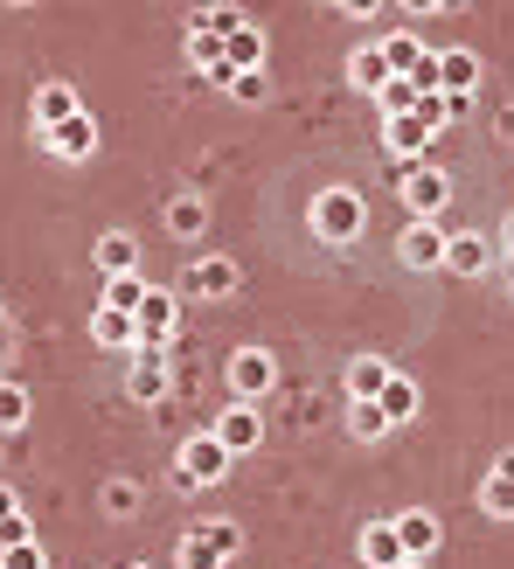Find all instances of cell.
Masks as SVG:
<instances>
[{"label": "cell", "mask_w": 514, "mask_h": 569, "mask_svg": "<svg viewBox=\"0 0 514 569\" xmlns=\"http://www.w3.org/2000/svg\"><path fill=\"white\" fill-rule=\"evenodd\" d=\"M362 222H368V202L355 188H320L313 194V237L320 243H355Z\"/></svg>", "instance_id": "cell-1"}, {"label": "cell", "mask_w": 514, "mask_h": 569, "mask_svg": "<svg viewBox=\"0 0 514 569\" xmlns=\"http://www.w3.org/2000/svg\"><path fill=\"white\" fill-rule=\"evenodd\" d=\"M396 194H404L411 222H438V209L452 202V174H445V167H432V160H411L404 181H396Z\"/></svg>", "instance_id": "cell-2"}, {"label": "cell", "mask_w": 514, "mask_h": 569, "mask_svg": "<svg viewBox=\"0 0 514 569\" xmlns=\"http://www.w3.org/2000/svg\"><path fill=\"white\" fill-rule=\"evenodd\" d=\"M230 466H237V459L202 431V438H188V445H181V459H175V487H188V493H195V487H216V479H230Z\"/></svg>", "instance_id": "cell-3"}, {"label": "cell", "mask_w": 514, "mask_h": 569, "mask_svg": "<svg viewBox=\"0 0 514 569\" xmlns=\"http://www.w3.org/2000/svg\"><path fill=\"white\" fill-rule=\"evenodd\" d=\"M175 327H181V306H175V292H160V284H147V299H139V312H132V333H139V348H175Z\"/></svg>", "instance_id": "cell-4"}, {"label": "cell", "mask_w": 514, "mask_h": 569, "mask_svg": "<svg viewBox=\"0 0 514 569\" xmlns=\"http://www.w3.org/2000/svg\"><path fill=\"white\" fill-rule=\"evenodd\" d=\"M230 389H237V403H265L278 389V361L265 348H237L230 355Z\"/></svg>", "instance_id": "cell-5"}, {"label": "cell", "mask_w": 514, "mask_h": 569, "mask_svg": "<svg viewBox=\"0 0 514 569\" xmlns=\"http://www.w3.org/2000/svg\"><path fill=\"white\" fill-rule=\"evenodd\" d=\"M389 535H396V549H404V562H432L438 556V542H445V528H438V515H389Z\"/></svg>", "instance_id": "cell-6"}, {"label": "cell", "mask_w": 514, "mask_h": 569, "mask_svg": "<svg viewBox=\"0 0 514 569\" xmlns=\"http://www.w3.org/2000/svg\"><path fill=\"white\" fill-rule=\"evenodd\" d=\"M237 284H244L237 258H195V264L181 271V292H195V299H230Z\"/></svg>", "instance_id": "cell-7"}, {"label": "cell", "mask_w": 514, "mask_h": 569, "mask_svg": "<svg viewBox=\"0 0 514 569\" xmlns=\"http://www.w3.org/2000/svg\"><path fill=\"white\" fill-rule=\"evenodd\" d=\"M230 459H244V451H257V438H265V417H257V403H230L216 417V431H209Z\"/></svg>", "instance_id": "cell-8"}, {"label": "cell", "mask_w": 514, "mask_h": 569, "mask_svg": "<svg viewBox=\"0 0 514 569\" xmlns=\"http://www.w3.org/2000/svg\"><path fill=\"white\" fill-rule=\"evenodd\" d=\"M445 258V230L438 222H404V237H396V264L404 271H438Z\"/></svg>", "instance_id": "cell-9"}, {"label": "cell", "mask_w": 514, "mask_h": 569, "mask_svg": "<svg viewBox=\"0 0 514 569\" xmlns=\"http://www.w3.org/2000/svg\"><path fill=\"white\" fill-rule=\"evenodd\" d=\"M132 355H139L132 376H126L132 403H167V389H175V376H167V348H132Z\"/></svg>", "instance_id": "cell-10"}, {"label": "cell", "mask_w": 514, "mask_h": 569, "mask_svg": "<svg viewBox=\"0 0 514 569\" xmlns=\"http://www.w3.org/2000/svg\"><path fill=\"white\" fill-rule=\"evenodd\" d=\"M494 258H501V237H445V271H459V278H480V271H494Z\"/></svg>", "instance_id": "cell-11"}, {"label": "cell", "mask_w": 514, "mask_h": 569, "mask_svg": "<svg viewBox=\"0 0 514 569\" xmlns=\"http://www.w3.org/2000/svg\"><path fill=\"white\" fill-rule=\"evenodd\" d=\"M42 147L56 160H91L98 153V119H91V111H77V119H63L56 132H42Z\"/></svg>", "instance_id": "cell-12"}, {"label": "cell", "mask_w": 514, "mask_h": 569, "mask_svg": "<svg viewBox=\"0 0 514 569\" xmlns=\"http://www.w3.org/2000/svg\"><path fill=\"white\" fill-rule=\"evenodd\" d=\"M77 111H83V98L70 91V83H42V91L28 98V126H36V132H56L63 119H77Z\"/></svg>", "instance_id": "cell-13"}, {"label": "cell", "mask_w": 514, "mask_h": 569, "mask_svg": "<svg viewBox=\"0 0 514 569\" xmlns=\"http://www.w3.org/2000/svg\"><path fill=\"white\" fill-rule=\"evenodd\" d=\"M432 139H438V132L424 126L417 111H404V119H383V147L404 160V167H411V160H424V147H432Z\"/></svg>", "instance_id": "cell-14"}, {"label": "cell", "mask_w": 514, "mask_h": 569, "mask_svg": "<svg viewBox=\"0 0 514 569\" xmlns=\"http://www.w3.org/2000/svg\"><path fill=\"white\" fill-rule=\"evenodd\" d=\"M438 91L445 98H473L480 91V56L473 49H438Z\"/></svg>", "instance_id": "cell-15"}, {"label": "cell", "mask_w": 514, "mask_h": 569, "mask_svg": "<svg viewBox=\"0 0 514 569\" xmlns=\"http://www.w3.org/2000/svg\"><path fill=\"white\" fill-rule=\"evenodd\" d=\"M98 271L105 278H132L139 271V237L132 230H105L98 237Z\"/></svg>", "instance_id": "cell-16"}, {"label": "cell", "mask_w": 514, "mask_h": 569, "mask_svg": "<svg viewBox=\"0 0 514 569\" xmlns=\"http://www.w3.org/2000/svg\"><path fill=\"white\" fill-rule=\"evenodd\" d=\"M396 376V368L383 361V355H355L348 361V396H355V403H376V389Z\"/></svg>", "instance_id": "cell-17"}, {"label": "cell", "mask_w": 514, "mask_h": 569, "mask_svg": "<svg viewBox=\"0 0 514 569\" xmlns=\"http://www.w3.org/2000/svg\"><path fill=\"white\" fill-rule=\"evenodd\" d=\"M376 410L389 417V431H396V423H411V417H417V382H411V376H389V382L376 389Z\"/></svg>", "instance_id": "cell-18"}, {"label": "cell", "mask_w": 514, "mask_h": 569, "mask_svg": "<svg viewBox=\"0 0 514 569\" xmlns=\"http://www.w3.org/2000/svg\"><path fill=\"white\" fill-rule=\"evenodd\" d=\"M480 515H487V521H507L514 515V472L507 466H494L487 479H480Z\"/></svg>", "instance_id": "cell-19"}, {"label": "cell", "mask_w": 514, "mask_h": 569, "mask_svg": "<svg viewBox=\"0 0 514 569\" xmlns=\"http://www.w3.org/2000/svg\"><path fill=\"white\" fill-rule=\"evenodd\" d=\"M355 549H362V562H368V569H396V562H404V549H396V535H389V521H368Z\"/></svg>", "instance_id": "cell-20"}, {"label": "cell", "mask_w": 514, "mask_h": 569, "mask_svg": "<svg viewBox=\"0 0 514 569\" xmlns=\"http://www.w3.org/2000/svg\"><path fill=\"white\" fill-rule=\"evenodd\" d=\"M167 230H175V237H202L209 230V202H202V194H175V202H167Z\"/></svg>", "instance_id": "cell-21"}, {"label": "cell", "mask_w": 514, "mask_h": 569, "mask_svg": "<svg viewBox=\"0 0 514 569\" xmlns=\"http://www.w3.org/2000/svg\"><path fill=\"white\" fill-rule=\"evenodd\" d=\"M223 63H230V70H257V63H265V28H237V36L230 42H223Z\"/></svg>", "instance_id": "cell-22"}, {"label": "cell", "mask_w": 514, "mask_h": 569, "mask_svg": "<svg viewBox=\"0 0 514 569\" xmlns=\"http://www.w3.org/2000/svg\"><path fill=\"white\" fill-rule=\"evenodd\" d=\"M91 340H98V348H139V333H132V320H126V312H91Z\"/></svg>", "instance_id": "cell-23"}, {"label": "cell", "mask_w": 514, "mask_h": 569, "mask_svg": "<svg viewBox=\"0 0 514 569\" xmlns=\"http://www.w3.org/2000/svg\"><path fill=\"white\" fill-rule=\"evenodd\" d=\"M188 28H209V36H223V42H230L237 28H250V14L237 8V0H216V8H202V14H195Z\"/></svg>", "instance_id": "cell-24"}, {"label": "cell", "mask_w": 514, "mask_h": 569, "mask_svg": "<svg viewBox=\"0 0 514 569\" xmlns=\"http://www.w3.org/2000/svg\"><path fill=\"white\" fill-rule=\"evenodd\" d=\"M348 438H355V445H383V438H389V417H383L376 403H348Z\"/></svg>", "instance_id": "cell-25"}, {"label": "cell", "mask_w": 514, "mask_h": 569, "mask_svg": "<svg viewBox=\"0 0 514 569\" xmlns=\"http://www.w3.org/2000/svg\"><path fill=\"white\" fill-rule=\"evenodd\" d=\"M348 77H355V91H368V98H376L383 83H389V70H383V49H355V56H348Z\"/></svg>", "instance_id": "cell-26"}, {"label": "cell", "mask_w": 514, "mask_h": 569, "mask_svg": "<svg viewBox=\"0 0 514 569\" xmlns=\"http://www.w3.org/2000/svg\"><path fill=\"white\" fill-rule=\"evenodd\" d=\"M175 569H223V556L209 549V535H202V528H188L181 542H175Z\"/></svg>", "instance_id": "cell-27"}, {"label": "cell", "mask_w": 514, "mask_h": 569, "mask_svg": "<svg viewBox=\"0 0 514 569\" xmlns=\"http://www.w3.org/2000/svg\"><path fill=\"white\" fill-rule=\"evenodd\" d=\"M139 299H147V278H105V312H126V320H132V312H139Z\"/></svg>", "instance_id": "cell-28"}, {"label": "cell", "mask_w": 514, "mask_h": 569, "mask_svg": "<svg viewBox=\"0 0 514 569\" xmlns=\"http://www.w3.org/2000/svg\"><path fill=\"white\" fill-rule=\"evenodd\" d=\"M28 410H36V403H28V389L21 382H0V431H28Z\"/></svg>", "instance_id": "cell-29"}, {"label": "cell", "mask_w": 514, "mask_h": 569, "mask_svg": "<svg viewBox=\"0 0 514 569\" xmlns=\"http://www.w3.org/2000/svg\"><path fill=\"white\" fill-rule=\"evenodd\" d=\"M188 63H202V77L223 70V36H209V28H188Z\"/></svg>", "instance_id": "cell-30"}, {"label": "cell", "mask_w": 514, "mask_h": 569, "mask_svg": "<svg viewBox=\"0 0 514 569\" xmlns=\"http://www.w3.org/2000/svg\"><path fill=\"white\" fill-rule=\"evenodd\" d=\"M223 91H230L237 104H265V98H271V77H265V70H237Z\"/></svg>", "instance_id": "cell-31"}, {"label": "cell", "mask_w": 514, "mask_h": 569, "mask_svg": "<svg viewBox=\"0 0 514 569\" xmlns=\"http://www.w3.org/2000/svg\"><path fill=\"white\" fill-rule=\"evenodd\" d=\"M202 535H209V549H216L223 562L244 556V528H237V521H202Z\"/></svg>", "instance_id": "cell-32"}, {"label": "cell", "mask_w": 514, "mask_h": 569, "mask_svg": "<svg viewBox=\"0 0 514 569\" xmlns=\"http://www.w3.org/2000/svg\"><path fill=\"white\" fill-rule=\"evenodd\" d=\"M98 507H105V515H139V487H132V479H105Z\"/></svg>", "instance_id": "cell-33"}, {"label": "cell", "mask_w": 514, "mask_h": 569, "mask_svg": "<svg viewBox=\"0 0 514 569\" xmlns=\"http://www.w3.org/2000/svg\"><path fill=\"white\" fill-rule=\"evenodd\" d=\"M411 104H417V91H411V83H404V77H389V83H383V91H376V111H383V119H404V111H411Z\"/></svg>", "instance_id": "cell-34"}, {"label": "cell", "mask_w": 514, "mask_h": 569, "mask_svg": "<svg viewBox=\"0 0 514 569\" xmlns=\"http://www.w3.org/2000/svg\"><path fill=\"white\" fill-rule=\"evenodd\" d=\"M21 542H36V528H28V515H8V521H0V556L21 549Z\"/></svg>", "instance_id": "cell-35"}, {"label": "cell", "mask_w": 514, "mask_h": 569, "mask_svg": "<svg viewBox=\"0 0 514 569\" xmlns=\"http://www.w3.org/2000/svg\"><path fill=\"white\" fill-rule=\"evenodd\" d=\"M0 569H49V562H42V542H21V549H8V556H0Z\"/></svg>", "instance_id": "cell-36"}, {"label": "cell", "mask_w": 514, "mask_h": 569, "mask_svg": "<svg viewBox=\"0 0 514 569\" xmlns=\"http://www.w3.org/2000/svg\"><path fill=\"white\" fill-rule=\"evenodd\" d=\"M8 515H21V493L8 487V479H0V521H8Z\"/></svg>", "instance_id": "cell-37"}, {"label": "cell", "mask_w": 514, "mask_h": 569, "mask_svg": "<svg viewBox=\"0 0 514 569\" xmlns=\"http://www.w3.org/2000/svg\"><path fill=\"white\" fill-rule=\"evenodd\" d=\"M396 569H424V562H396Z\"/></svg>", "instance_id": "cell-38"}, {"label": "cell", "mask_w": 514, "mask_h": 569, "mask_svg": "<svg viewBox=\"0 0 514 569\" xmlns=\"http://www.w3.org/2000/svg\"><path fill=\"white\" fill-rule=\"evenodd\" d=\"M0 320H8V306H0Z\"/></svg>", "instance_id": "cell-39"}, {"label": "cell", "mask_w": 514, "mask_h": 569, "mask_svg": "<svg viewBox=\"0 0 514 569\" xmlns=\"http://www.w3.org/2000/svg\"><path fill=\"white\" fill-rule=\"evenodd\" d=\"M132 569H147V562H132Z\"/></svg>", "instance_id": "cell-40"}]
</instances>
